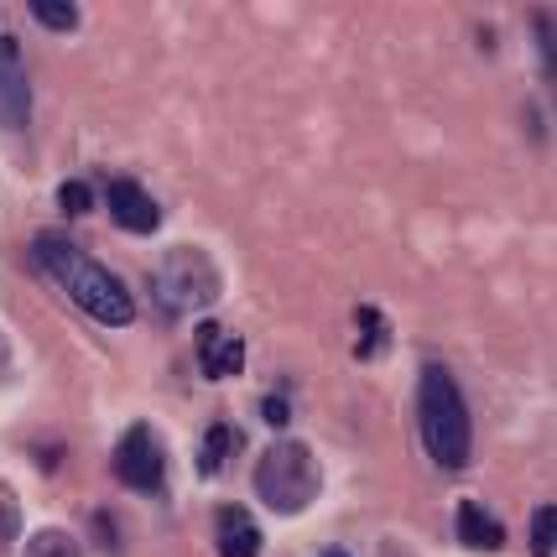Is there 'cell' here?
<instances>
[{
    "mask_svg": "<svg viewBox=\"0 0 557 557\" xmlns=\"http://www.w3.org/2000/svg\"><path fill=\"white\" fill-rule=\"evenodd\" d=\"M417 437H422L428 459L448 474L469 469L474 459V417H469L459 375L443 360H428L417 375Z\"/></svg>",
    "mask_w": 557,
    "mask_h": 557,
    "instance_id": "cell-1",
    "label": "cell"
},
{
    "mask_svg": "<svg viewBox=\"0 0 557 557\" xmlns=\"http://www.w3.org/2000/svg\"><path fill=\"white\" fill-rule=\"evenodd\" d=\"M256 500L276 516H302L323 495V463L302 437H271L250 469Z\"/></svg>",
    "mask_w": 557,
    "mask_h": 557,
    "instance_id": "cell-2",
    "label": "cell"
},
{
    "mask_svg": "<svg viewBox=\"0 0 557 557\" xmlns=\"http://www.w3.org/2000/svg\"><path fill=\"white\" fill-rule=\"evenodd\" d=\"M151 308L177 323V318L188 313H203V308H214L219 297V267L209 250H198V245H177L168 250L157 267H151Z\"/></svg>",
    "mask_w": 557,
    "mask_h": 557,
    "instance_id": "cell-3",
    "label": "cell"
},
{
    "mask_svg": "<svg viewBox=\"0 0 557 557\" xmlns=\"http://www.w3.org/2000/svg\"><path fill=\"white\" fill-rule=\"evenodd\" d=\"M52 282L69 292L73 302L95 318V323H104V329H125V323H136L131 287H125L110 267H99L95 256H84V250H73L69 261L58 267V276H52Z\"/></svg>",
    "mask_w": 557,
    "mask_h": 557,
    "instance_id": "cell-4",
    "label": "cell"
},
{
    "mask_svg": "<svg viewBox=\"0 0 557 557\" xmlns=\"http://www.w3.org/2000/svg\"><path fill=\"white\" fill-rule=\"evenodd\" d=\"M110 474L115 485H125L131 495H162L168 490V454L151 433V422H131L110 454Z\"/></svg>",
    "mask_w": 557,
    "mask_h": 557,
    "instance_id": "cell-5",
    "label": "cell"
},
{
    "mask_svg": "<svg viewBox=\"0 0 557 557\" xmlns=\"http://www.w3.org/2000/svg\"><path fill=\"white\" fill-rule=\"evenodd\" d=\"M26 125H32V73L22 42L0 32V131H26Z\"/></svg>",
    "mask_w": 557,
    "mask_h": 557,
    "instance_id": "cell-6",
    "label": "cell"
},
{
    "mask_svg": "<svg viewBox=\"0 0 557 557\" xmlns=\"http://www.w3.org/2000/svg\"><path fill=\"white\" fill-rule=\"evenodd\" d=\"M104 209H110V219L121 224L125 235H136V240L157 235V224H162V203L146 194L136 177H115V183L104 188Z\"/></svg>",
    "mask_w": 557,
    "mask_h": 557,
    "instance_id": "cell-7",
    "label": "cell"
},
{
    "mask_svg": "<svg viewBox=\"0 0 557 557\" xmlns=\"http://www.w3.org/2000/svg\"><path fill=\"white\" fill-rule=\"evenodd\" d=\"M261 547H267V536H261V527H256V516H250V506H219L214 510V553L219 557H261Z\"/></svg>",
    "mask_w": 557,
    "mask_h": 557,
    "instance_id": "cell-8",
    "label": "cell"
},
{
    "mask_svg": "<svg viewBox=\"0 0 557 557\" xmlns=\"http://www.w3.org/2000/svg\"><path fill=\"white\" fill-rule=\"evenodd\" d=\"M245 349H250V344H245L240 334H224L214 318H209V323H198V370H203L209 381L240 375V370H245Z\"/></svg>",
    "mask_w": 557,
    "mask_h": 557,
    "instance_id": "cell-9",
    "label": "cell"
},
{
    "mask_svg": "<svg viewBox=\"0 0 557 557\" xmlns=\"http://www.w3.org/2000/svg\"><path fill=\"white\" fill-rule=\"evenodd\" d=\"M454 536H459L469 553H500V547H506V521L490 506H480V500H459V510H454Z\"/></svg>",
    "mask_w": 557,
    "mask_h": 557,
    "instance_id": "cell-10",
    "label": "cell"
},
{
    "mask_svg": "<svg viewBox=\"0 0 557 557\" xmlns=\"http://www.w3.org/2000/svg\"><path fill=\"white\" fill-rule=\"evenodd\" d=\"M240 454H245V433L235 428V422H224V417H219V422L203 428V443H198V474H203V480H214V474H224Z\"/></svg>",
    "mask_w": 557,
    "mask_h": 557,
    "instance_id": "cell-11",
    "label": "cell"
},
{
    "mask_svg": "<svg viewBox=\"0 0 557 557\" xmlns=\"http://www.w3.org/2000/svg\"><path fill=\"white\" fill-rule=\"evenodd\" d=\"M355 323H360L355 360H381V355H391V323L375 302H360V308H355Z\"/></svg>",
    "mask_w": 557,
    "mask_h": 557,
    "instance_id": "cell-12",
    "label": "cell"
},
{
    "mask_svg": "<svg viewBox=\"0 0 557 557\" xmlns=\"http://www.w3.org/2000/svg\"><path fill=\"white\" fill-rule=\"evenodd\" d=\"M22 557H84V547H78L73 532H63V527H42L37 536H26Z\"/></svg>",
    "mask_w": 557,
    "mask_h": 557,
    "instance_id": "cell-13",
    "label": "cell"
},
{
    "mask_svg": "<svg viewBox=\"0 0 557 557\" xmlns=\"http://www.w3.org/2000/svg\"><path fill=\"white\" fill-rule=\"evenodd\" d=\"M26 11H32V22L48 26V32H78V16H84L73 0H32Z\"/></svg>",
    "mask_w": 557,
    "mask_h": 557,
    "instance_id": "cell-14",
    "label": "cell"
},
{
    "mask_svg": "<svg viewBox=\"0 0 557 557\" xmlns=\"http://www.w3.org/2000/svg\"><path fill=\"white\" fill-rule=\"evenodd\" d=\"M527 547H532V557H553L557 553V506H553V500L532 510V532H527Z\"/></svg>",
    "mask_w": 557,
    "mask_h": 557,
    "instance_id": "cell-15",
    "label": "cell"
},
{
    "mask_svg": "<svg viewBox=\"0 0 557 557\" xmlns=\"http://www.w3.org/2000/svg\"><path fill=\"white\" fill-rule=\"evenodd\" d=\"M58 209H63V219H84L95 209V188H89L84 177H69V183L58 188Z\"/></svg>",
    "mask_w": 557,
    "mask_h": 557,
    "instance_id": "cell-16",
    "label": "cell"
},
{
    "mask_svg": "<svg viewBox=\"0 0 557 557\" xmlns=\"http://www.w3.org/2000/svg\"><path fill=\"white\" fill-rule=\"evenodd\" d=\"M16 536H22V500L11 485H0V542H16Z\"/></svg>",
    "mask_w": 557,
    "mask_h": 557,
    "instance_id": "cell-17",
    "label": "cell"
},
{
    "mask_svg": "<svg viewBox=\"0 0 557 557\" xmlns=\"http://www.w3.org/2000/svg\"><path fill=\"white\" fill-rule=\"evenodd\" d=\"M89 527H95V536H99V547H104V557H121V532H115V510H95L89 516Z\"/></svg>",
    "mask_w": 557,
    "mask_h": 557,
    "instance_id": "cell-18",
    "label": "cell"
},
{
    "mask_svg": "<svg viewBox=\"0 0 557 557\" xmlns=\"http://www.w3.org/2000/svg\"><path fill=\"white\" fill-rule=\"evenodd\" d=\"M261 422H267V428H276V433H282V428L292 422V401L282 396V391H271V396H261Z\"/></svg>",
    "mask_w": 557,
    "mask_h": 557,
    "instance_id": "cell-19",
    "label": "cell"
},
{
    "mask_svg": "<svg viewBox=\"0 0 557 557\" xmlns=\"http://www.w3.org/2000/svg\"><path fill=\"white\" fill-rule=\"evenodd\" d=\"M532 32H536V48H542V69L553 73V16H547V11H536Z\"/></svg>",
    "mask_w": 557,
    "mask_h": 557,
    "instance_id": "cell-20",
    "label": "cell"
},
{
    "mask_svg": "<svg viewBox=\"0 0 557 557\" xmlns=\"http://www.w3.org/2000/svg\"><path fill=\"white\" fill-rule=\"evenodd\" d=\"M32 459L42 463V474H52V469H58V463H63V448H58V443H48V448H42V443H37V448H32Z\"/></svg>",
    "mask_w": 557,
    "mask_h": 557,
    "instance_id": "cell-21",
    "label": "cell"
},
{
    "mask_svg": "<svg viewBox=\"0 0 557 557\" xmlns=\"http://www.w3.org/2000/svg\"><path fill=\"white\" fill-rule=\"evenodd\" d=\"M11 370V344H5V334H0V375Z\"/></svg>",
    "mask_w": 557,
    "mask_h": 557,
    "instance_id": "cell-22",
    "label": "cell"
},
{
    "mask_svg": "<svg viewBox=\"0 0 557 557\" xmlns=\"http://www.w3.org/2000/svg\"><path fill=\"white\" fill-rule=\"evenodd\" d=\"M318 557H349V553H344V547H323V553H318Z\"/></svg>",
    "mask_w": 557,
    "mask_h": 557,
    "instance_id": "cell-23",
    "label": "cell"
}]
</instances>
